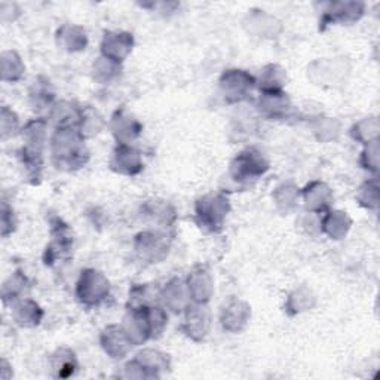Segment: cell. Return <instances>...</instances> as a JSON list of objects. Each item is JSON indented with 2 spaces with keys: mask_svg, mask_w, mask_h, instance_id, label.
I'll return each mask as SVG.
<instances>
[{
  "mask_svg": "<svg viewBox=\"0 0 380 380\" xmlns=\"http://www.w3.org/2000/svg\"><path fill=\"white\" fill-rule=\"evenodd\" d=\"M284 73L278 66H268L263 70L260 79V90L263 93H278L281 91Z\"/></svg>",
  "mask_w": 380,
  "mask_h": 380,
  "instance_id": "15",
  "label": "cell"
},
{
  "mask_svg": "<svg viewBox=\"0 0 380 380\" xmlns=\"http://www.w3.org/2000/svg\"><path fill=\"white\" fill-rule=\"evenodd\" d=\"M109 295V281L94 269L82 272L78 283V299L88 306H97Z\"/></svg>",
  "mask_w": 380,
  "mask_h": 380,
  "instance_id": "4",
  "label": "cell"
},
{
  "mask_svg": "<svg viewBox=\"0 0 380 380\" xmlns=\"http://www.w3.org/2000/svg\"><path fill=\"white\" fill-rule=\"evenodd\" d=\"M208 321L210 315L207 308L203 306H192V308H187V315H186V331L189 336H192L195 339V334H207L208 328Z\"/></svg>",
  "mask_w": 380,
  "mask_h": 380,
  "instance_id": "12",
  "label": "cell"
},
{
  "mask_svg": "<svg viewBox=\"0 0 380 380\" xmlns=\"http://www.w3.org/2000/svg\"><path fill=\"white\" fill-rule=\"evenodd\" d=\"M269 168L268 160L256 149L241 152L230 164V174L237 182L254 180L265 174Z\"/></svg>",
  "mask_w": 380,
  "mask_h": 380,
  "instance_id": "3",
  "label": "cell"
},
{
  "mask_svg": "<svg viewBox=\"0 0 380 380\" xmlns=\"http://www.w3.org/2000/svg\"><path fill=\"white\" fill-rule=\"evenodd\" d=\"M133 35L119 32H106L103 42H101V52L105 58L114 63H121L124 58L133 49Z\"/></svg>",
  "mask_w": 380,
  "mask_h": 380,
  "instance_id": "7",
  "label": "cell"
},
{
  "mask_svg": "<svg viewBox=\"0 0 380 380\" xmlns=\"http://www.w3.org/2000/svg\"><path fill=\"white\" fill-rule=\"evenodd\" d=\"M229 211V201L222 195H208L196 202V222L208 232H218L223 227Z\"/></svg>",
  "mask_w": 380,
  "mask_h": 380,
  "instance_id": "2",
  "label": "cell"
},
{
  "mask_svg": "<svg viewBox=\"0 0 380 380\" xmlns=\"http://www.w3.org/2000/svg\"><path fill=\"white\" fill-rule=\"evenodd\" d=\"M256 81L244 70H227L220 79V86L229 101H241L251 91Z\"/></svg>",
  "mask_w": 380,
  "mask_h": 380,
  "instance_id": "6",
  "label": "cell"
},
{
  "mask_svg": "<svg viewBox=\"0 0 380 380\" xmlns=\"http://www.w3.org/2000/svg\"><path fill=\"white\" fill-rule=\"evenodd\" d=\"M58 36L66 42V47L69 51H79L85 49L86 47V35L79 27L64 25L61 27V30L58 32Z\"/></svg>",
  "mask_w": 380,
  "mask_h": 380,
  "instance_id": "16",
  "label": "cell"
},
{
  "mask_svg": "<svg viewBox=\"0 0 380 380\" xmlns=\"http://www.w3.org/2000/svg\"><path fill=\"white\" fill-rule=\"evenodd\" d=\"M112 131L119 144H128L131 140L138 137L141 133V125L136 119L125 116L124 112H116L112 118Z\"/></svg>",
  "mask_w": 380,
  "mask_h": 380,
  "instance_id": "9",
  "label": "cell"
},
{
  "mask_svg": "<svg viewBox=\"0 0 380 380\" xmlns=\"http://www.w3.org/2000/svg\"><path fill=\"white\" fill-rule=\"evenodd\" d=\"M365 5L360 2H338L328 4L319 21V30H326V27L334 23H354L358 21L364 13Z\"/></svg>",
  "mask_w": 380,
  "mask_h": 380,
  "instance_id": "5",
  "label": "cell"
},
{
  "mask_svg": "<svg viewBox=\"0 0 380 380\" xmlns=\"http://www.w3.org/2000/svg\"><path fill=\"white\" fill-rule=\"evenodd\" d=\"M260 109L271 118H281L290 109V101L283 91L263 93L260 97Z\"/></svg>",
  "mask_w": 380,
  "mask_h": 380,
  "instance_id": "10",
  "label": "cell"
},
{
  "mask_svg": "<svg viewBox=\"0 0 380 380\" xmlns=\"http://www.w3.org/2000/svg\"><path fill=\"white\" fill-rule=\"evenodd\" d=\"M51 146L57 168L75 171L82 168L90 158L85 148L83 134L78 128H57Z\"/></svg>",
  "mask_w": 380,
  "mask_h": 380,
  "instance_id": "1",
  "label": "cell"
},
{
  "mask_svg": "<svg viewBox=\"0 0 380 380\" xmlns=\"http://www.w3.org/2000/svg\"><path fill=\"white\" fill-rule=\"evenodd\" d=\"M42 315L43 314H42L39 306L30 300L21 302L16 308V312H13V316H16L17 323L23 327L37 326L40 323Z\"/></svg>",
  "mask_w": 380,
  "mask_h": 380,
  "instance_id": "13",
  "label": "cell"
},
{
  "mask_svg": "<svg viewBox=\"0 0 380 380\" xmlns=\"http://www.w3.org/2000/svg\"><path fill=\"white\" fill-rule=\"evenodd\" d=\"M20 159L28 177L33 179V183H36V179L40 177V170H42L40 149L25 146V148H23L20 152Z\"/></svg>",
  "mask_w": 380,
  "mask_h": 380,
  "instance_id": "14",
  "label": "cell"
},
{
  "mask_svg": "<svg viewBox=\"0 0 380 380\" xmlns=\"http://www.w3.org/2000/svg\"><path fill=\"white\" fill-rule=\"evenodd\" d=\"M16 226V220H13V211L9 208L6 203H4L2 208V235L8 237Z\"/></svg>",
  "mask_w": 380,
  "mask_h": 380,
  "instance_id": "20",
  "label": "cell"
},
{
  "mask_svg": "<svg viewBox=\"0 0 380 380\" xmlns=\"http://www.w3.org/2000/svg\"><path fill=\"white\" fill-rule=\"evenodd\" d=\"M45 126H47V122L42 119H36L25 126L24 136L28 140L30 148H36V149L40 148L43 137H45Z\"/></svg>",
  "mask_w": 380,
  "mask_h": 380,
  "instance_id": "17",
  "label": "cell"
},
{
  "mask_svg": "<svg viewBox=\"0 0 380 380\" xmlns=\"http://www.w3.org/2000/svg\"><path fill=\"white\" fill-rule=\"evenodd\" d=\"M112 168L126 175L138 174L143 168L140 153L136 149L129 148L128 144H118V148L113 153Z\"/></svg>",
  "mask_w": 380,
  "mask_h": 380,
  "instance_id": "8",
  "label": "cell"
},
{
  "mask_svg": "<svg viewBox=\"0 0 380 380\" xmlns=\"http://www.w3.org/2000/svg\"><path fill=\"white\" fill-rule=\"evenodd\" d=\"M334 225V227H330L327 230V233L333 238H340L343 233H346V229L349 226L348 217L343 213H328V215L324 218V226H331Z\"/></svg>",
  "mask_w": 380,
  "mask_h": 380,
  "instance_id": "18",
  "label": "cell"
},
{
  "mask_svg": "<svg viewBox=\"0 0 380 380\" xmlns=\"http://www.w3.org/2000/svg\"><path fill=\"white\" fill-rule=\"evenodd\" d=\"M306 207L312 211H323L331 202L330 189L323 183H312L303 192Z\"/></svg>",
  "mask_w": 380,
  "mask_h": 380,
  "instance_id": "11",
  "label": "cell"
},
{
  "mask_svg": "<svg viewBox=\"0 0 380 380\" xmlns=\"http://www.w3.org/2000/svg\"><path fill=\"white\" fill-rule=\"evenodd\" d=\"M361 164L370 171H377V141H373L372 146H369V149L362 152Z\"/></svg>",
  "mask_w": 380,
  "mask_h": 380,
  "instance_id": "19",
  "label": "cell"
}]
</instances>
